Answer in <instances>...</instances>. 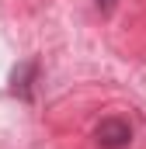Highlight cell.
Returning a JSON list of instances; mask_svg holds the SVG:
<instances>
[{
    "label": "cell",
    "instance_id": "6da1fadb",
    "mask_svg": "<svg viewBox=\"0 0 146 149\" xmlns=\"http://www.w3.org/2000/svg\"><path fill=\"white\" fill-rule=\"evenodd\" d=\"M94 142L101 149H125L132 142V125L122 114H108L94 125Z\"/></svg>",
    "mask_w": 146,
    "mask_h": 149
},
{
    "label": "cell",
    "instance_id": "7a4b0ae2",
    "mask_svg": "<svg viewBox=\"0 0 146 149\" xmlns=\"http://www.w3.org/2000/svg\"><path fill=\"white\" fill-rule=\"evenodd\" d=\"M35 76H38V63H35V59H28V63L14 66V73H11V90H14L21 101H32V90H35Z\"/></svg>",
    "mask_w": 146,
    "mask_h": 149
},
{
    "label": "cell",
    "instance_id": "3957f363",
    "mask_svg": "<svg viewBox=\"0 0 146 149\" xmlns=\"http://www.w3.org/2000/svg\"><path fill=\"white\" fill-rule=\"evenodd\" d=\"M115 3H118V0H94V7H98L101 14H111V10H115Z\"/></svg>",
    "mask_w": 146,
    "mask_h": 149
}]
</instances>
